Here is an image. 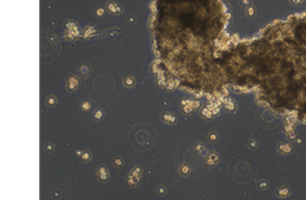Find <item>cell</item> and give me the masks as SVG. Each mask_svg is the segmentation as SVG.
I'll return each instance as SVG.
<instances>
[{
	"label": "cell",
	"mask_w": 306,
	"mask_h": 200,
	"mask_svg": "<svg viewBox=\"0 0 306 200\" xmlns=\"http://www.w3.org/2000/svg\"><path fill=\"white\" fill-rule=\"evenodd\" d=\"M219 63L226 85L256 89L268 103L306 97V13L272 23L250 41L229 43Z\"/></svg>",
	"instance_id": "7a4b0ae2"
},
{
	"label": "cell",
	"mask_w": 306,
	"mask_h": 200,
	"mask_svg": "<svg viewBox=\"0 0 306 200\" xmlns=\"http://www.w3.org/2000/svg\"><path fill=\"white\" fill-rule=\"evenodd\" d=\"M153 27L160 64L175 81L213 94L225 88L217 56L229 43L221 0H153Z\"/></svg>",
	"instance_id": "6da1fadb"
}]
</instances>
